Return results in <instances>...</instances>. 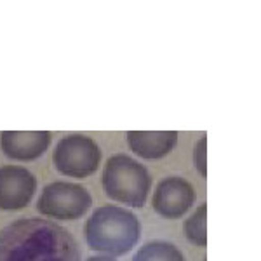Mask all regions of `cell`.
<instances>
[{
	"mask_svg": "<svg viewBox=\"0 0 261 261\" xmlns=\"http://www.w3.org/2000/svg\"><path fill=\"white\" fill-rule=\"evenodd\" d=\"M0 261H81V249L58 223L19 218L0 230Z\"/></svg>",
	"mask_w": 261,
	"mask_h": 261,
	"instance_id": "6da1fadb",
	"label": "cell"
},
{
	"mask_svg": "<svg viewBox=\"0 0 261 261\" xmlns=\"http://www.w3.org/2000/svg\"><path fill=\"white\" fill-rule=\"evenodd\" d=\"M86 241L92 251L124 256L140 242L141 225L134 213L120 205H101L86 223Z\"/></svg>",
	"mask_w": 261,
	"mask_h": 261,
	"instance_id": "7a4b0ae2",
	"label": "cell"
},
{
	"mask_svg": "<svg viewBox=\"0 0 261 261\" xmlns=\"http://www.w3.org/2000/svg\"><path fill=\"white\" fill-rule=\"evenodd\" d=\"M103 188L112 200L130 207H143L151 190V176L146 167L129 155H112L103 169Z\"/></svg>",
	"mask_w": 261,
	"mask_h": 261,
	"instance_id": "3957f363",
	"label": "cell"
},
{
	"mask_svg": "<svg viewBox=\"0 0 261 261\" xmlns=\"http://www.w3.org/2000/svg\"><path fill=\"white\" fill-rule=\"evenodd\" d=\"M92 205V197L82 185L54 181L42 190L37 200V211L47 218L73 221L82 218Z\"/></svg>",
	"mask_w": 261,
	"mask_h": 261,
	"instance_id": "277c9868",
	"label": "cell"
},
{
	"mask_svg": "<svg viewBox=\"0 0 261 261\" xmlns=\"http://www.w3.org/2000/svg\"><path fill=\"white\" fill-rule=\"evenodd\" d=\"M53 162L61 174L84 179L98 171L101 164V148L89 136L70 134L58 141L53 153Z\"/></svg>",
	"mask_w": 261,
	"mask_h": 261,
	"instance_id": "5b68a950",
	"label": "cell"
},
{
	"mask_svg": "<svg viewBox=\"0 0 261 261\" xmlns=\"http://www.w3.org/2000/svg\"><path fill=\"white\" fill-rule=\"evenodd\" d=\"M197 193L181 176H169L157 185L153 193V209L166 220H178L195 204Z\"/></svg>",
	"mask_w": 261,
	"mask_h": 261,
	"instance_id": "8992f818",
	"label": "cell"
},
{
	"mask_svg": "<svg viewBox=\"0 0 261 261\" xmlns=\"http://www.w3.org/2000/svg\"><path fill=\"white\" fill-rule=\"evenodd\" d=\"M37 190V178L23 166L0 167V209L19 211L27 207Z\"/></svg>",
	"mask_w": 261,
	"mask_h": 261,
	"instance_id": "52a82bcc",
	"label": "cell"
},
{
	"mask_svg": "<svg viewBox=\"0 0 261 261\" xmlns=\"http://www.w3.org/2000/svg\"><path fill=\"white\" fill-rule=\"evenodd\" d=\"M49 145V130H4L0 134V148L12 161H35L45 153Z\"/></svg>",
	"mask_w": 261,
	"mask_h": 261,
	"instance_id": "ba28073f",
	"label": "cell"
},
{
	"mask_svg": "<svg viewBox=\"0 0 261 261\" xmlns=\"http://www.w3.org/2000/svg\"><path fill=\"white\" fill-rule=\"evenodd\" d=\"M129 148L146 161H157L174 150L178 143L176 130H129L125 134Z\"/></svg>",
	"mask_w": 261,
	"mask_h": 261,
	"instance_id": "9c48e42d",
	"label": "cell"
},
{
	"mask_svg": "<svg viewBox=\"0 0 261 261\" xmlns=\"http://www.w3.org/2000/svg\"><path fill=\"white\" fill-rule=\"evenodd\" d=\"M133 261H185V256L174 244L166 241H151L136 251Z\"/></svg>",
	"mask_w": 261,
	"mask_h": 261,
	"instance_id": "30bf717a",
	"label": "cell"
},
{
	"mask_svg": "<svg viewBox=\"0 0 261 261\" xmlns=\"http://www.w3.org/2000/svg\"><path fill=\"white\" fill-rule=\"evenodd\" d=\"M185 237L197 247L207 246V205L202 204L195 209V213L185 221L183 225Z\"/></svg>",
	"mask_w": 261,
	"mask_h": 261,
	"instance_id": "8fae6325",
	"label": "cell"
},
{
	"mask_svg": "<svg viewBox=\"0 0 261 261\" xmlns=\"http://www.w3.org/2000/svg\"><path fill=\"white\" fill-rule=\"evenodd\" d=\"M193 162H195V169L199 171L202 178L207 176V138L202 136L199 141L195 143L193 148Z\"/></svg>",
	"mask_w": 261,
	"mask_h": 261,
	"instance_id": "7c38bea8",
	"label": "cell"
},
{
	"mask_svg": "<svg viewBox=\"0 0 261 261\" xmlns=\"http://www.w3.org/2000/svg\"><path fill=\"white\" fill-rule=\"evenodd\" d=\"M87 261H115L112 258V256H92V258H89Z\"/></svg>",
	"mask_w": 261,
	"mask_h": 261,
	"instance_id": "4fadbf2b",
	"label": "cell"
}]
</instances>
